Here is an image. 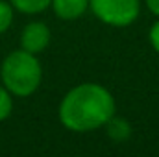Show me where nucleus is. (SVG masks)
<instances>
[{"instance_id":"obj_1","label":"nucleus","mask_w":159,"mask_h":157,"mask_svg":"<svg viewBox=\"0 0 159 157\" xmlns=\"http://www.w3.org/2000/svg\"><path fill=\"white\" fill-rule=\"evenodd\" d=\"M113 94L100 83H80L72 87L59 104V122L74 133L94 131L115 115Z\"/></svg>"},{"instance_id":"obj_2","label":"nucleus","mask_w":159,"mask_h":157,"mask_svg":"<svg viewBox=\"0 0 159 157\" xmlns=\"http://www.w3.org/2000/svg\"><path fill=\"white\" fill-rule=\"evenodd\" d=\"M2 85L13 96H30L41 85L43 69L37 59V54H30L26 50H13L6 56L0 67Z\"/></svg>"},{"instance_id":"obj_3","label":"nucleus","mask_w":159,"mask_h":157,"mask_svg":"<svg viewBox=\"0 0 159 157\" xmlns=\"http://www.w3.org/2000/svg\"><path fill=\"white\" fill-rule=\"evenodd\" d=\"M93 15L107 26L126 28L141 13V0H89Z\"/></svg>"},{"instance_id":"obj_4","label":"nucleus","mask_w":159,"mask_h":157,"mask_svg":"<svg viewBox=\"0 0 159 157\" xmlns=\"http://www.w3.org/2000/svg\"><path fill=\"white\" fill-rule=\"evenodd\" d=\"M48 43H50V28L39 20L26 24L20 34V48L30 54L43 52L48 46Z\"/></svg>"},{"instance_id":"obj_5","label":"nucleus","mask_w":159,"mask_h":157,"mask_svg":"<svg viewBox=\"0 0 159 157\" xmlns=\"http://www.w3.org/2000/svg\"><path fill=\"white\" fill-rule=\"evenodd\" d=\"M50 7L54 9L56 17L63 20H74L89 9V0H52Z\"/></svg>"},{"instance_id":"obj_6","label":"nucleus","mask_w":159,"mask_h":157,"mask_svg":"<svg viewBox=\"0 0 159 157\" xmlns=\"http://www.w3.org/2000/svg\"><path fill=\"white\" fill-rule=\"evenodd\" d=\"M106 131H107V137L113 141V142H126L129 137H131V124L122 117H113L106 122Z\"/></svg>"},{"instance_id":"obj_7","label":"nucleus","mask_w":159,"mask_h":157,"mask_svg":"<svg viewBox=\"0 0 159 157\" xmlns=\"http://www.w3.org/2000/svg\"><path fill=\"white\" fill-rule=\"evenodd\" d=\"M13 9L26 13V15H35V13H43L46 7H50L52 0H9Z\"/></svg>"},{"instance_id":"obj_8","label":"nucleus","mask_w":159,"mask_h":157,"mask_svg":"<svg viewBox=\"0 0 159 157\" xmlns=\"http://www.w3.org/2000/svg\"><path fill=\"white\" fill-rule=\"evenodd\" d=\"M11 96L13 94L4 85H0V122L6 120L11 115V111H13V98Z\"/></svg>"},{"instance_id":"obj_9","label":"nucleus","mask_w":159,"mask_h":157,"mask_svg":"<svg viewBox=\"0 0 159 157\" xmlns=\"http://www.w3.org/2000/svg\"><path fill=\"white\" fill-rule=\"evenodd\" d=\"M13 22V6L11 2L0 0V34L7 32Z\"/></svg>"},{"instance_id":"obj_10","label":"nucleus","mask_w":159,"mask_h":157,"mask_svg":"<svg viewBox=\"0 0 159 157\" xmlns=\"http://www.w3.org/2000/svg\"><path fill=\"white\" fill-rule=\"evenodd\" d=\"M148 39H150L152 48H154V50L159 54V20L152 24V28H150V34H148Z\"/></svg>"},{"instance_id":"obj_11","label":"nucleus","mask_w":159,"mask_h":157,"mask_svg":"<svg viewBox=\"0 0 159 157\" xmlns=\"http://www.w3.org/2000/svg\"><path fill=\"white\" fill-rule=\"evenodd\" d=\"M146 2V7L156 15V17H159V0H144Z\"/></svg>"}]
</instances>
